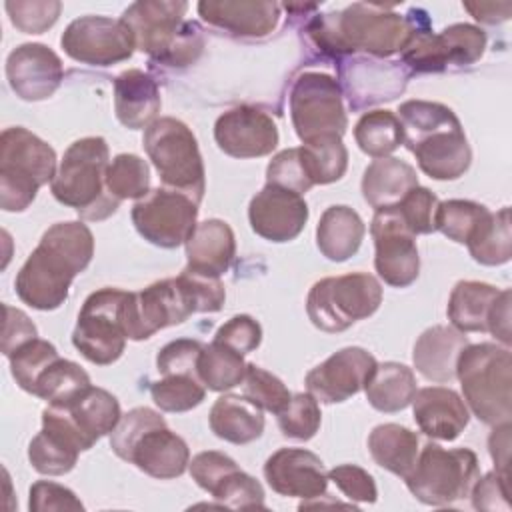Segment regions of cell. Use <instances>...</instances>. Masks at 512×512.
Listing matches in <instances>:
<instances>
[{
    "instance_id": "6da1fadb",
    "label": "cell",
    "mask_w": 512,
    "mask_h": 512,
    "mask_svg": "<svg viewBox=\"0 0 512 512\" xmlns=\"http://www.w3.org/2000/svg\"><path fill=\"white\" fill-rule=\"evenodd\" d=\"M94 256V236L82 222H56L16 274L18 298L36 310H56L68 300L72 280Z\"/></svg>"
},
{
    "instance_id": "7a4b0ae2",
    "label": "cell",
    "mask_w": 512,
    "mask_h": 512,
    "mask_svg": "<svg viewBox=\"0 0 512 512\" xmlns=\"http://www.w3.org/2000/svg\"><path fill=\"white\" fill-rule=\"evenodd\" d=\"M306 32L330 56L366 52L388 58L408 44L414 32V16H402L392 6L354 2L344 10L314 16Z\"/></svg>"
},
{
    "instance_id": "3957f363",
    "label": "cell",
    "mask_w": 512,
    "mask_h": 512,
    "mask_svg": "<svg viewBox=\"0 0 512 512\" xmlns=\"http://www.w3.org/2000/svg\"><path fill=\"white\" fill-rule=\"evenodd\" d=\"M404 146L434 180H456L472 162V150L452 108L430 100H406L398 108Z\"/></svg>"
},
{
    "instance_id": "277c9868",
    "label": "cell",
    "mask_w": 512,
    "mask_h": 512,
    "mask_svg": "<svg viewBox=\"0 0 512 512\" xmlns=\"http://www.w3.org/2000/svg\"><path fill=\"white\" fill-rule=\"evenodd\" d=\"M108 144L102 136H86L72 142L56 170L50 190L54 198L74 208L86 220L112 216L120 200L106 190V170L110 164Z\"/></svg>"
},
{
    "instance_id": "5b68a950",
    "label": "cell",
    "mask_w": 512,
    "mask_h": 512,
    "mask_svg": "<svg viewBox=\"0 0 512 512\" xmlns=\"http://www.w3.org/2000/svg\"><path fill=\"white\" fill-rule=\"evenodd\" d=\"M466 406L472 414L496 426L512 416V356L506 346L492 342L468 344L456 362Z\"/></svg>"
},
{
    "instance_id": "8992f818",
    "label": "cell",
    "mask_w": 512,
    "mask_h": 512,
    "mask_svg": "<svg viewBox=\"0 0 512 512\" xmlns=\"http://www.w3.org/2000/svg\"><path fill=\"white\" fill-rule=\"evenodd\" d=\"M56 176L54 148L22 126L0 134V208L4 212L26 210L38 188Z\"/></svg>"
},
{
    "instance_id": "52a82bcc",
    "label": "cell",
    "mask_w": 512,
    "mask_h": 512,
    "mask_svg": "<svg viewBox=\"0 0 512 512\" xmlns=\"http://www.w3.org/2000/svg\"><path fill=\"white\" fill-rule=\"evenodd\" d=\"M142 146L162 184L188 194L200 204L206 190V172L192 130L178 118L162 116L144 130Z\"/></svg>"
},
{
    "instance_id": "ba28073f",
    "label": "cell",
    "mask_w": 512,
    "mask_h": 512,
    "mask_svg": "<svg viewBox=\"0 0 512 512\" xmlns=\"http://www.w3.org/2000/svg\"><path fill=\"white\" fill-rule=\"evenodd\" d=\"M380 302V282L368 272H352L318 280L308 292L306 312L318 330L336 334L372 316Z\"/></svg>"
},
{
    "instance_id": "9c48e42d",
    "label": "cell",
    "mask_w": 512,
    "mask_h": 512,
    "mask_svg": "<svg viewBox=\"0 0 512 512\" xmlns=\"http://www.w3.org/2000/svg\"><path fill=\"white\" fill-rule=\"evenodd\" d=\"M480 478L478 456L470 448H442L428 442L416 460L412 472L404 478L416 500L428 506H448L470 496Z\"/></svg>"
},
{
    "instance_id": "30bf717a",
    "label": "cell",
    "mask_w": 512,
    "mask_h": 512,
    "mask_svg": "<svg viewBox=\"0 0 512 512\" xmlns=\"http://www.w3.org/2000/svg\"><path fill=\"white\" fill-rule=\"evenodd\" d=\"M486 34L474 24H452L432 34L424 10H416L414 32L404 46L402 64L408 72H442L448 66H470L482 58Z\"/></svg>"
},
{
    "instance_id": "8fae6325",
    "label": "cell",
    "mask_w": 512,
    "mask_h": 512,
    "mask_svg": "<svg viewBox=\"0 0 512 512\" xmlns=\"http://www.w3.org/2000/svg\"><path fill=\"white\" fill-rule=\"evenodd\" d=\"M126 294L120 288H100L84 300L72 344L88 362L108 366L122 356L128 340L124 328Z\"/></svg>"
},
{
    "instance_id": "7c38bea8",
    "label": "cell",
    "mask_w": 512,
    "mask_h": 512,
    "mask_svg": "<svg viewBox=\"0 0 512 512\" xmlns=\"http://www.w3.org/2000/svg\"><path fill=\"white\" fill-rule=\"evenodd\" d=\"M340 82L324 72H302L290 90V118L296 136L308 142L318 136H342L348 128Z\"/></svg>"
},
{
    "instance_id": "4fadbf2b",
    "label": "cell",
    "mask_w": 512,
    "mask_h": 512,
    "mask_svg": "<svg viewBox=\"0 0 512 512\" xmlns=\"http://www.w3.org/2000/svg\"><path fill=\"white\" fill-rule=\"evenodd\" d=\"M194 296L182 276L164 278L124 300V328L128 340H146L162 328L182 324L196 314Z\"/></svg>"
},
{
    "instance_id": "5bb4252c",
    "label": "cell",
    "mask_w": 512,
    "mask_h": 512,
    "mask_svg": "<svg viewBox=\"0 0 512 512\" xmlns=\"http://www.w3.org/2000/svg\"><path fill=\"white\" fill-rule=\"evenodd\" d=\"M198 202L178 190L158 186L132 206V224L154 246L178 248L196 228Z\"/></svg>"
},
{
    "instance_id": "9a60e30c",
    "label": "cell",
    "mask_w": 512,
    "mask_h": 512,
    "mask_svg": "<svg viewBox=\"0 0 512 512\" xmlns=\"http://www.w3.org/2000/svg\"><path fill=\"white\" fill-rule=\"evenodd\" d=\"M60 46L72 60L90 66L124 62L136 50L130 30L120 18L94 14L72 20L60 36Z\"/></svg>"
},
{
    "instance_id": "2e32d148",
    "label": "cell",
    "mask_w": 512,
    "mask_h": 512,
    "mask_svg": "<svg viewBox=\"0 0 512 512\" xmlns=\"http://www.w3.org/2000/svg\"><path fill=\"white\" fill-rule=\"evenodd\" d=\"M370 234L374 238V268L394 288L410 286L420 272L416 236L406 228L396 208L376 210Z\"/></svg>"
},
{
    "instance_id": "e0dca14e",
    "label": "cell",
    "mask_w": 512,
    "mask_h": 512,
    "mask_svg": "<svg viewBox=\"0 0 512 512\" xmlns=\"http://www.w3.org/2000/svg\"><path fill=\"white\" fill-rule=\"evenodd\" d=\"M186 10L188 4L182 0H140L130 4L120 20L128 26L136 50L162 64L188 24Z\"/></svg>"
},
{
    "instance_id": "ac0fdd59",
    "label": "cell",
    "mask_w": 512,
    "mask_h": 512,
    "mask_svg": "<svg viewBox=\"0 0 512 512\" xmlns=\"http://www.w3.org/2000/svg\"><path fill=\"white\" fill-rule=\"evenodd\" d=\"M92 446L64 408L48 404L42 410V430L30 440L28 460L40 474L62 476L76 466L78 454Z\"/></svg>"
},
{
    "instance_id": "d6986e66",
    "label": "cell",
    "mask_w": 512,
    "mask_h": 512,
    "mask_svg": "<svg viewBox=\"0 0 512 512\" xmlns=\"http://www.w3.org/2000/svg\"><path fill=\"white\" fill-rule=\"evenodd\" d=\"M338 72L342 94L346 92L352 110L394 100L404 92L410 76L402 62H384L362 56L338 62Z\"/></svg>"
},
{
    "instance_id": "ffe728a7",
    "label": "cell",
    "mask_w": 512,
    "mask_h": 512,
    "mask_svg": "<svg viewBox=\"0 0 512 512\" xmlns=\"http://www.w3.org/2000/svg\"><path fill=\"white\" fill-rule=\"evenodd\" d=\"M376 364V358L360 346L342 348L306 374V388L324 404L344 402L364 390Z\"/></svg>"
},
{
    "instance_id": "44dd1931",
    "label": "cell",
    "mask_w": 512,
    "mask_h": 512,
    "mask_svg": "<svg viewBox=\"0 0 512 512\" xmlns=\"http://www.w3.org/2000/svg\"><path fill=\"white\" fill-rule=\"evenodd\" d=\"M218 148L232 158L268 156L280 140L270 114L256 106H236L218 116L214 124Z\"/></svg>"
},
{
    "instance_id": "7402d4cb",
    "label": "cell",
    "mask_w": 512,
    "mask_h": 512,
    "mask_svg": "<svg viewBox=\"0 0 512 512\" xmlns=\"http://www.w3.org/2000/svg\"><path fill=\"white\" fill-rule=\"evenodd\" d=\"M6 78L12 92L26 100L38 102L50 98L64 78L60 56L40 42L16 46L6 58Z\"/></svg>"
},
{
    "instance_id": "603a6c76",
    "label": "cell",
    "mask_w": 512,
    "mask_h": 512,
    "mask_svg": "<svg viewBox=\"0 0 512 512\" xmlns=\"http://www.w3.org/2000/svg\"><path fill=\"white\" fill-rule=\"evenodd\" d=\"M248 220L260 238L268 242H290L308 222V204L292 190L266 184L250 200Z\"/></svg>"
},
{
    "instance_id": "cb8c5ba5",
    "label": "cell",
    "mask_w": 512,
    "mask_h": 512,
    "mask_svg": "<svg viewBox=\"0 0 512 512\" xmlns=\"http://www.w3.org/2000/svg\"><path fill=\"white\" fill-rule=\"evenodd\" d=\"M268 486L280 496L320 498L328 488L324 462L304 448H280L264 464Z\"/></svg>"
},
{
    "instance_id": "d4e9b609",
    "label": "cell",
    "mask_w": 512,
    "mask_h": 512,
    "mask_svg": "<svg viewBox=\"0 0 512 512\" xmlns=\"http://www.w3.org/2000/svg\"><path fill=\"white\" fill-rule=\"evenodd\" d=\"M200 18L240 38H264L278 26L280 4L266 0H202Z\"/></svg>"
},
{
    "instance_id": "484cf974",
    "label": "cell",
    "mask_w": 512,
    "mask_h": 512,
    "mask_svg": "<svg viewBox=\"0 0 512 512\" xmlns=\"http://www.w3.org/2000/svg\"><path fill=\"white\" fill-rule=\"evenodd\" d=\"M410 404L420 432L436 440H456L470 420L466 402L446 386L420 388Z\"/></svg>"
},
{
    "instance_id": "4316f807",
    "label": "cell",
    "mask_w": 512,
    "mask_h": 512,
    "mask_svg": "<svg viewBox=\"0 0 512 512\" xmlns=\"http://www.w3.org/2000/svg\"><path fill=\"white\" fill-rule=\"evenodd\" d=\"M126 462L152 478L172 480L186 472L190 464V450L184 438L172 432L166 424H160L146 430L136 440Z\"/></svg>"
},
{
    "instance_id": "83f0119b",
    "label": "cell",
    "mask_w": 512,
    "mask_h": 512,
    "mask_svg": "<svg viewBox=\"0 0 512 512\" xmlns=\"http://www.w3.org/2000/svg\"><path fill=\"white\" fill-rule=\"evenodd\" d=\"M468 344V336L454 326H432L424 330L414 344V366L430 382H452L456 378L458 356Z\"/></svg>"
},
{
    "instance_id": "f1b7e54d",
    "label": "cell",
    "mask_w": 512,
    "mask_h": 512,
    "mask_svg": "<svg viewBox=\"0 0 512 512\" xmlns=\"http://www.w3.org/2000/svg\"><path fill=\"white\" fill-rule=\"evenodd\" d=\"M186 246V270L220 278L232 264L236 254V238L232 228L218 218L196 224Z\"/></svg>"
},
{
    "instance_id": "f546056e",
    "label": "cell",
    "mask_w": 512,
    "mask_h": 512,
    "mask_svg": "<svg viewBox=\"0 0 512 512\" xmlns=\"http://www.w3.org/2000/svg\"><path fill=\"white\" fill-rule=\"evenodd\" d=\"M114 112L120 124L130 130L148 128L160 112L158 82L138 68L118 74L114 80Z\"/></svg>"
},
{
    "instance_id": "4dcf8cb0",
    "label": "cell",
    "mask_w": 512,
    "mask_h": 512,
    "mask_svg": "<svg viewBox=\"0 0 512 512\" xmlns=\"http://www.w3.org/2000/svg\"><path fill=\"white\" fill-rule=\"evenodd\" d=\"M414 186L416 170L394 156L372 160L362 176V196L374 210L394 208Z\"/></svg>"
},
{
    "instance_id": "1f68e13d",
    "label": "cell",
    "mask_w": 512,
    "mask_h": 512,
    "mask_svg": "<svg viewBox=\"0 0 512 512\" xmlns=\"http://www.w3.org/2000/svg\"><path fill=\"white\" fill-rule=\"evenodd\" d=\"M210 430L226 442L250 444L264 432V414L250 398L240 394L220 396L208 414Z\"/></svg>"
},
{
    "instance_id": "d6a6232c",
    "label": "cell",
    "mask_w": 512,
    "mask_h": 512,
    "mask_svg": "<svg viewBox=\"0 0 512 512\" xmlns=\"http://www.w3.org/2000/svg\"><path fill=\"white\" fill-rule=\"evenodd\" d=\"M366 234V226L356 210L344 204L328 206L316 226V244L322 256L332 262L352 258Z\"/></svg>"
},
{
    "instance_id": "836d02e7",
    "label": "cell",
    "mask_w": 512,
    "mask_h": 512,
    "mask_svg": "<svg viewBox=\"0 0 512 512\" xmlns=\"http://www.w3.org/2000/svg\"><path fill=\"white\" fill-rule=\"evenodd\" d=\"M368 450L372 460L380 468L404 480L416 466L420 454V440L410 428L388 422L372 428L368 436Z\"/></svg>"
},
{
    "instance_id": "e575fe53",
    "label": "cell",
    "mask_w": 512,
    "mask_h": 512,
    "mask_svg": "<svg viewBox=\"0 0 512 512\" xmlns=\"http://www.w3.org/2000/svg\"><path fill=\"white\" fill-rule=\"evenodd\" d=\"M500 288L478 282V280H460L448 298V320L460 332H488L490 310L500 296Z\"/></svg>"
},
{
    "instance_id": "d590c367",
    "label": "cell",
    "mask_w": 512,
    "mask_h": 512,
    "mask_svg": "<svg viewBox=\"0 0 512 512\" xmlns=\"http://www.w3.org/2000/svg\"><path fill=\"white\" fill-rule=\"evenodd\" d=\"M416 376L412 368L400 362L376 364L372 376L368 378L364 392L366 400L378 412H400L404 410L416 394Z\"/></svg>"
},
{
    "instance_id": "8d00e7d4",
    "label": "cell",
    "mask_w": 512,
    "mask_h": 512,
    "mask_svg": "<svg viewBox=\"0 0 512 512\" xmlns=\"http://www.w3.org/2000/svg\"><path fill=\"white\" fill-rule=\"evenodd\" d=\"M64 410L92 444L110 434L122 418L118 398L98 386H90L70 406H64Z\"/></svg>"
},
{
    "instance_id": "74e56055",
    "label": "cell",
    "mask_w": 512,
    "mask_h": 512,
    "mask_svg": "<svg viewBox=\"0 0 512 512\" xmlns=\"http://www.w3.org/2000/svg\"><path fill=\"white\" fill-rule=\"evenodd\" d=\"M88 372L66 358H56L38 378L34 396L46 400L50 406H70L78 396L90 388Z\"/></svg>"
},
{
    "instance_id": "f35d334b",
    "label": "cell",
    "mask_w": 512,
    "mask_h": 512,
    "mask_svg": "<svg viewBox=\"0 0 512 512\" xmlns=\"http://www.w3.org/2000/svg\"><path fill=\"white\" fill-rule=\"evenodd\" d=\"M300 154L310 182L332 184L340 180L348 168V150L342 142V136L326 134L302 142Z\"/></svg>"
},
{
    "instance_id": "ab89813d",
    "label": "cell",
    "mask_w": 512,
    "mask_h": 512,
    "mask_svg": "<svg viewBox=\"0 0 512 512\" xmlns=\"http://www.w3.org/2000/svg\"><path fill=\"white\" fill-rule=\"evenodd\" d=\"M354 140L364 154L372 158H386L404 142V132L392 110H370L358 118L354 126Z\"/></svg>"
},
{
    "instance_id": "60d3db41",
    "label": "cell",
    "mask_w": 512,
    "mask_h": 512,
    "mask_svg": "<svg viewBox=\"0 0 512 512\" xmlns=\"http://www.w3.org/2000/svg\"><path fill=\"white\" fill-rule=\"evenodd\" d=\"M246 368L248 362H244L242 354L216 340L204 344L198 358V378L208 390L214 392H224L240 386L244 382Z\"/></svg>"
},
{
    "instance_id": "b9f144b4",
    "label": "cell",
    "mask_w": 512,
    "mask_h": 512,
    "mask_svg": "<svg viewBox=\"0 0 512 512\" xmlns=\"http://www.w3.org/2000/svg\"><path fill=\"white\" fill-rule=\"evenodd\" d=\"M470 256L484 266L506 264L512 256V232H510V208L504 206L482 222L478 232L466 244Z\"/></svg>"
},
{
    "instance_id": "7bdbcfd3",
    "label": "cell",
    "mask_w": 512,
    "mask_h": 512,
    "mask_svg": "<svg viewBox=\"0 0 512 512\" xmlns=\"http://www.w3.org/2000/svg\"><path fill=\"white\" fill-rule=\"evenodd\" d=\"M488 216L490 210L484 204L472 200H446L438 204L436 230L458 244H468Z\"/></svg>"
},
{
    "instance_id": "ee69618b",
    "label": "cell",
    "mask_w": 512,
    "mask_h": 512,
    "mask_svg": "<svg viewBox=\"0 0 512 512\" xmlns=\"http://www.w3.org/2000/svg\"><path fill=\"white\" fill-rule=\"evenodd\" d=\"M106 190L116 200H140L150 192V168L136 154H118L106 170Z\"/></svg>"
},
{
    "instance_id": "f6af8a7d",
    "label": "cell",
    "mask_w": 512,
    "mask_h": 512,
    "mask_svg": "<svg viewBox=\"0 0 512 512\" xmlns=\"http://www.w3.org/2000/svg\"><path fill=\"white\" fill-rule=\"evenodd\" d=\"M150 396L154 404L164 412H188L202 404L206 386L198 376L168 374L152 382Z\"/></svg>"
},
{
    "instance_id": "bcb514c9",
    "label": "cell",
    "mask_w": 512,
    "mask_h": 512,
    "mask_svg": "<svg viewBox=\"0 0 512 512\" xmlns=\"http://www.w3.org/2000/svg\"><path fill=\"white\" fill-rule=\"evenodd\" d=\"M60 358L58 350L54 344H50L48 340L42 338H32L26 344H22L20 348H16L8 360H10V372L16 380V384L26 390L28 394L34 392L38 378L42 376V372L56 360Z\"/></svg>"
},
{
    "instance_id": "7dc6e473",
    "label": "cell",
    "mask_w": 512,
    "mask_h": 512,
    "mask_svg": "<svg viewBox=\"0 0 512 512\" xmlns=\"http://www.w3.org/2000/svg\"><path fill=\"white\" fill-rule=\"evenodd\" d=\"M322 422L318 400L310 392L292 394L288 406L278 414V426L286 438L310 440Z\"/></svg>"
},
{
    "instance_id": "c3c4849f",
    "label": "cell",
    "mask_w": 512,
    "mask_h": 512,
    "mask_svg": "<svg viewBox=\"0 0 512 512\" xmlns=\"http://www.w3.org/2000/svg\"><path fill=\"white\" fill-rule=\"evenodd\" d=\"M244 396L250 398L262 410L272 412L276 416L288 406L292 398L290 390L284 386V382L278 376H274L272 372L256 364H248L246 368Z\"/></svg>"
},
{
    "instance_id": "681fc988",
    "label": "cell",
    "mask_w": 512,
    "mask_h": 512,
    "mask_svg": "<svg viewBox=\"0 0 512 512\" xmlns=\"http://www.w3.org/2000/svg\"><path fill=\"white\" fill-rule=\"evenodd\" d=\"M4 8L14 28L24 34H42L56 24L62 4L56 0H8Z\"/></svg>"
},
{
    "instance_id": "f907efd6",
    "label": "cell",
    "mask_w": 512,
    "mask_h": 512,
    "mask_svg": "<svg viewBox=\"0 0 512 512\" xmlns=\"http://www.w3.org/2000/svg\"><path fill=\"white\" fill-rule=\"evenodd\" d=\"M440 200L434 192H430L424 186H414L394 208L406 228L418 236V234H432L436 232V210Z\"/></svg>"
},
{
    "instance_id": "816d5d0a",
    "label": "cell",
    "mask_w": 512,
    "mask_h": 512,
    "mask_svg": "<svg viewBox=\"0 0 512 512\" xmlns=\"http://www.w3.org/2000/svg\"><path fill=\"white\" fill-rule=\"evenodd\" d=\"M166 424L164 416H160V412L146 408V406H138L132 408L130 412H126L120 422L116 424V428L110 432V448L112 452L126 460L130 448L136 444V440L150 428Z\"/></svg>"
},
{
    "instance_id": "f5cc1de1",
    "label": "cell",
    "mask_w": 512,
    "mask_h": 512,
    "mask_svg": "<svg viewBox=\"0 0 512 512\" xmlns=\"http://www.w3.org/2000/svg\"><path fill=\"white\" fill-rule=\"evenodd\" d=\"M212 498L226 508H264L262 484L254 476L242 472L240 468L224 478V482L212 492Z\"/></svg>"
},
{
    "instance_id": "db71d44e",
    "label": "cell",
    "mask_w": 512,
    "mask_h": 512,
    "mask_svg": "<svg viewBox=\"0 0 512 512\" xmlns=\"http://www.w3.org/2000/svg\"><path fill=\"white\" fill-rule=\"evenodd\" d=\"M266 184H274L286 190H292L296 194H306L314 184L308 178V172L302 162L300 148H286L278 152L268 168H266Z\"/></svg>"
},
{
    "instance_id": "11a10c76",
    "label": "cell",
    "mask_w": 512,
    "mask_h": 512,
    "mask_svg": "<svg viewBox=\"0 0 512 512\" xmlns=\"http://www.w3.org/2000/svg\"><path fill=\"white\" fill-rule=\"evenodd\" d=\"M204 344L192 338H178L160 348L156 356V368L162 376L188 374L198 376V358Z\"/></svg>"
},
{
    "instance_id": "9f6ffc18",
    "label": "cell",
    "mask_w": 512,
    "mask_h": 512,
    "mask_svg": "<svg viewBox=\"0 0 512 512\" xmlns=\"http://www.w3.org/2000/svg\"><path fill=\"white\" fill-rule=\"evenodd\" d=\"M190 476L192 480L206 490L208 494H212L226 476H230L234 470H238V464L224 452L218 450H206L196 454L190 464H188Z\"/></svg>"
},
{
    "instance_id": "6f0895ef",
    "label": "cell",
    "mask_w": 512,
    "mask_h": 512,
    "mask_svg": "<svg viewBox=\"0 0 512 512\" xmlns=\"http://www.w3.org/2000/svg\"><path fill=\"white\" fill-rule=\"evenodd\" d=\"M214 340L244 356V354H248V352H252L260 346L262 328L252 316L236 314L216 330Z\"/></svg>"
},
{
    "instance_id": "680465c9",
    "label": "cell",
    "mask_w": 512,
    "mask_h": 512,
    "mask_svg": "<svg viewBox=\"0 0 512 512\" xmlns=\"http://www.w3.org/2000/svg\"><path fill=\"white\" fill-rule=\"evenodd\" d=\"M328 480H332L336 484V488L352 502L372 504L378 498V488H376L372 474H368L360 466H354V464L334 466L328 472Z\"/></svg>"
},
{
    "instance_id": "91938a15",
    "label": "cell",
    "mask_w": 512,
    "mask_h": 512,
    "mask_svg": "<svg viewBox=\"0 0 512 512\" xmlns=\"http://www.w3.org/2000/svg\"><path fill=\"white\" fill-rule=\"evenodd\" d=\"M28 508L34 512L84 510V504L76 498V494L70 488L50 480H38L30 486Z\"/></svg>"
},
{
    "instance_id": "94428289",
    "label": "cell",
    "mask_w": 512,
    "mask_h": 512,
    "mask_svg": "<svg viewBox=\"0 0 512 512\" xmlns=\"http://www.w3.org/2000/svg\"><path fill=\"white\" fill-rule=\"evenodd\" d=\"M470 496L476 510H510L508 480L498 472H488L484 478H478L470 490Z\"/></svg>"
},
{
    "instance_id": "6125c7cd",
    "label": "cell",
    "mask_w": 512,
    "mask_h": 512,
    "mask_svg": "<svg viewBox=\"0 0 512 512\" xmlns=\"http://www.w3.org/2000/svg\"><path fill=\"white\" fill-rule=\"evenodd\" d=\"M180 276L186 280L198 312H218L224 306L226 300V290L220 278L196 274L192 270H182Z\"/></svg>"
},
{
    "instance_id": "be15d7a7",
    "label": "cell",
    "mask_w": 512,
    "mask_h": 512,
    "mask_svg": "<svg viewBox=\"0 0 512 512\" xmlns=\"http://www.w3.org/2000/svg\"><path fill=\"white\" fill-rule=\"evenodd\" d=\"M34 322L18 308L4 304V328H2V354L10 356L16 348L36 338Z\"/></svg>"
},
{
    "instance_id": "e7e4bbea",
    "label": "cell",
    "mask_w": 512,
    "mask_h": 512,
    "mask_svg": "<svg viewBox=\"0 0 512 512\" xmlns=\"http://www.w3.org/2000/svg\"><path fill=\"white\" fill-rule=\"evenodd\" d=\"M510 300H512V294H510L508 288H504L500 292V296L496 298V302H494V306L490 310V316H488V332L498 342H502L506 348L512 342V334H510Z\"/></svg>"
},
{
    "instance_id": "03108f58",
    "label": "cell",
    "mask_w": 512,
    "mask_h": 512,
    "mask_svg": "<svg viewBox=\"0 0 512 512\" xmlns=\"http://www.w3.org/2000/svg\"><path fill=\"white\" fill-rule=\"evenodd\" d=\"M490 456L496 464V472L508 480V462H510V422L496 424L488 438Z\"/></svg>"
},
{
    "instance_id": "003e7915",
    "label": "cell",
    "mask_w": 512,
    "mask_h": 512,
    "mask_svg": "<svg viewBox=\"0 0 512 512\" xmlns=\"http://www.w3.org/2000/svg\"><path fill=\"white\" fill-rule=\"evenodd\" d=\"M464 10L482 24H500L510 18L512 4L510 2H462Z\"/></svg>"
}]
</instances>
